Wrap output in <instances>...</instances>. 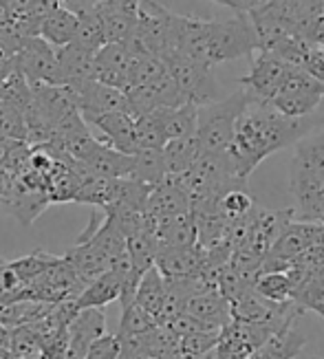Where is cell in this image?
<instances>
[{
  "instance_id": "cell-10",
  "label": "cell",
  "mask_w": 324,
  "mask_h": 359,
  "mask_svg": "<svg viewBox=\"0 0 324 359\" xmlns=\"http://www.w3.org/2000/svg\"><path fill=\"white\" fill-rule=\"evenodd\" d=\"M296 218V210H262L254 208L252 210V229H250V238H247V247H252L254 252L267 256L269 249L276 245V241L281 238V233L285 227Z\"/></svg>"
},
{
  "instance_id": "cell-6",
  "label": "cell",
  "mask_w": 324,
  "mask_h": 359,
  "mask_svg": "<svg viewBox=\"0 0 324 359\" xmlns=\"http://www.w3.org/2000/svg\"><path fill=\"white\" fill-rule=\"evenodd\" d=\"M289 67L291 65H287L281 55L271 51H256L250 73L241 77V86L252 102L267 104L281 88Z\"/></svg>"
},
{
  "instance_id": "cell-26",
  "label": "cell",
  "mask_w": 324,
  "mask_h": 359,
  "mask_svg": "<svg viewBox=\"0 0 324 359\" xmlns=\"http://www.w3.org/2000/svg\"><path fill=\"white\" fill-rule=\"evenodd\" d=\"M159 326L157 318L144 306H139L135 300L126 306H121V318H119V329H117V337L119 339H128V337H142L148 335L150 331H154Z\"/></svg>"
},
{
  "instance_id": "cell-15",
  "label": "cell",
  "mask_w": 324,
  "mask_h": 359,
  "mask_svg": "<svg viewBox=\"0 0 324 359\" xmlns=\"http://www.w3.org/2000/svg\"><path fill=\"white\" fill-rule=\"evenodd\" d=\"M93 67H95V53L84 49L77 42L58 49V71L62 86L77 88L93 80Z\"/></svg>"
},
{
  "instance_id": "cell-18",
  "label": "cell",
  "mask_w": 324,
  "mask_h": 359,
  "mask_svg": "<svg viewBox=\"0 0 324 359\" xmlns=\"http://www.w3.org/2000/svg\"><path fill=\"white\" fill-rule=\"evenodd\" d=\"M84 165L90 170L93 175H100V177H108V179H130L135 159H133V154L119 152L113 146L100 142V146L93 150V154L84 161Z\"/></svg>"
},
{
  "instance_id": "cell-19",
  "label": "cell",
  "mask_w": 324,
  "mask_h": 359,
  "mask_svg": "<svg viewBox=\"0 0 324 359\" xmlns=\"http://www.w3.org/2000/svg\"><path fill=\"white\" fill-rule=\"evenodd\" d=\"M159 117L166 139H181V137H194L198 130V106L196 104H183L177 108H159L154 111Z\"/></svg>"
},
{
  "instance_id": "cell-3",
  "label": "cell",
  "mask_w": 324,
  "mask_h": 359,
  "mask_svg": "<svg viewBox=\"0 0 324 359\" xmlns=\"http://www.w3.org/2000/svg\"><path fill=\"white\" fill-rule=\"evenodd\" d=\"M250 95L245 90L234 93L223 102L198 106V130L196 139L201 152H227L234 142L236 123L243 111L250 106Z\"/></svg>"
},
{
  "instance_id": "cell-33",
  "label": "cell",
  "mask_w": 324,
  "mask_h": 359,
  "mask_svg": "<svg viewBox=\"0 0 324 359\" xmlns=\"http://www.w3.org/2000/svg\"><path fill=\"white\" fill-rule=\"evenodd\" d=\"M0 135L13 139V142H27L25 111L3 100H0Z\"/></svg>"
},
{
  "instance_id": "cell-5",
  "label": "cell",
  "mask_w": 324,
  "mask_h": 359,
  "mask_svg": "<svg viewBox=\"0 0 324 359\" xmlns=\"http://www.w3.org/2000/svg\"><path fill=\"white\" fill-rule=\"evenodd\" d=\"M168 73L173 75V80L177 82L179 90L183 93V97L188 104L205 106L216 102V77L212 73V67L203 65L194 57H188L179 51L168 53L163 57Z\"/></svg>"
},
{
  "instance_id": "cell-40",
  "label": "cell",
  "mask_w": 324,
  "mask_h": 359,
  "mask_svg": "<svg viewBox=\"0 0 324 359\" xmlns=\"http://www.w3.org/2000/svg\"><path fill=\"white\" fill-rule=\"evenodd\" d=\"M159 359H188V357H185V355L179 351V346H175V348H170L168 353H163Z\"/></svg>"
},
{
  "instance_id": "cell-39",
  "label": "cell",
  "mask_w": 324,
  "mask_h": 359,
  "mask_svg": "<svg viewBox=\"0 0 324 359\" xmlns=\"http://www.w3.org/2000/svg\"><path fill=\"white\" fill-rule=\"evenodd\" d=\"M9 344H11V329L0 322V351H9Z\"/></svg>"
},
{
  "instance_id": "cell-38",
  "label": "cell",
  "mask_w": 324,
  "mask_h": 359,
  "mask_svg": "<svg viewBox=\"0 0 324 359\" xmlns=\"http://www.w3.org/2000/svg\"><path fill=\"white\" fill-rule=\"evenodd\" d=\"M260 5V0H229V9H234V11H245V13H250L254 7Z\"/></svg>"
},
{
  "instance_id": "cell-24",
  "label": "cell",
  "mask_w": 324,
  "mask_h": 359,
  "mask_svg": "<svg viewBox=\"0 0 324 359\" xmlns=\"http://www.w3.org/2000/svg\"><path fill=\"white\" fill-rule=\"evenodd\" d=\"M166 295H168L166 278L157 269V264H154L152 269H148L144 273L142 283H139L137 293H135V302L139 306H144L154 318H159V313L163 311V304H166Z\"/></svg>"
},
{
  "instance_id": "cell-35",
  "label": "cell",
  "mask_w": 324,
  "mask_h": 359,
  "mask_svg": "<svg viewBox=\"0 0 324 359\" xmlns=\"http://www.w3.org/2000/svg\"><path fill=\"white\" fill-rule=\"evenodd\" d=\"M121 351V341L117 335H102L90 344L86 359H117Z\"/></svg>"
},
{
  "instance_id": "cell-20",
  "label": "cell",
  "mask_w": 324,
  "mask_h": 359,
  "mask_svg": "<svg viewBox=\"0 0 324 359\" xmlns=\"http://www.w3.org/2000/svg\"><path fill=\"white\" fill-rule=\"evenodd\" d=\"M77 22H80V13H75L67 7H58L51 15H46L40 25V38H44L55 49L67 46L77 36Z\"/></svg>"
},
{
  "instance_id": "cell-29",
  "label": "cell",
  "mask_w": 324,
  "mask_h": 359,
  "mask_svg": "<svg viewBox=\"0 0 324 359\" xmlns=\"http://www.w3.org/2000/svg\"><path fill=\"white\" fill-rule=\"evenodd\" d=\"M58 260H60L58 256L44 254V252H34V254H29V256L11 260V267L15 269V273L20 276L25 287H29L31 283H36L38 278H42L46 271H49Z\"/></svg>"
},
{
  "instance_id": "cell-8",
  "label": "cell",
  "mask_w": 324,
  "mask_h": 359,
  "mask_svg": "<svg viewBox=\"0 0 324 359\" xmlns=\"http://www.w3.org/2000/svg\"><path fill=\"white\" fill-rule=\"evenodd\" d=\"M93 80L119 90L130 88V53L123 42H108L95 53Z\"/></svg>"
},
{
  "instance_id": "cell-14",
  "label": "cell",
  "mask_w": 324,
  "mask_h": 359,
  "mask_svg": "<svg viewBox=\"0 0 324 359\" xmlns=\"http://www.w3.org/2000/svg\"><path fill=\"white\" fill-rule=\"evenodd\" d=\"M95 9L104 25L106 42H126L133 36L139 0H102Z\"/></svg>"
},
{
  "instance_id": "cell-11",
  "label": "cell",
  "mask_w": 324,
  "mask_h": 359,
  "mask_svg": "<svg viewBox=\"0 0 324 359\" xmlns=\"http://www.w3.org/2000/svg\"><path fill=\"white\" fill-rule=\"evenodd\" d=\"M157 269L163 278H203L205 280V249L194 247H161L157 254Z\"/></svg>"
},
{
  "instance_id": "cell-37",
  "label": "cell",
  "mask_w": 324,
  "mask_h": 359,
  "mask_svg": "<svg viewBox=\"0 0 324 359\" xmlns=\"http://www.w3.org/2000/svg\"><path fill=\"white\" fill-rule=\"evenodd\" d=\"M62 7H67L75 13H82V11H88V9H95L102 0H60Z\"/></svg>"
},
{
  "instance_id": "cell-2",
  "label": "cell",
  "mask_w": 324,
  "mask_h": 359,
  "mask_svg": "<svg viewBox=\"0 0 324 359\" xmlns=\"http://www.w3.org/2000/svg\"><path fill=\"white\" fill-rule=\"evenodd\" d=\"M175 51L194 57L214 69L216 65H223V62L256 53L258 40L250 13L245 11H236L234 18L221 22L198 20L192 18V15H177L173 51L170 53Z\"/></svg>"
},
{
  "instance_id": "cell-30",
  "label": "cell",
  "mask_w": 324,
  "mask_h": 359,
  "mask_svg": "<svg viewBox=\"0 0 324 359\" xmlns=\"http://www.w3.org/2000/svg\"><path fill=\"white\" fill-rule=\"evenodd\" d=\"M296 304L304 311H313L324 320V267L304 280V285L296 293Z\"/></svg>"
},
{
  "instance_id": "cell-44",
  "label": "cell",
  "mask_w": 324,
  "mask_h": 359,
  "mask_svg": "<svg viewBox=\"0 0 324 359\" xmlns=\"http://www.w3.org/2000/svg\"><path fill=\"white\" fill-rule=\"evenodd\" d=\"M322 223H324V221H322Z\"/></svg>"
},
{
  "instance_id": "cell-22",
  "label": "cell",
  "mask_w": 324,
  "mask_h": 359,
  "mask_svg": "<svg viewBox=\"0 0 324 359\" xmlns=\"http://www.w3.org/2000/svg\"><path fill=\"white\" fill-rule=\"evenodd\" d=\"M198 157H201V146H198L196 135L194 137L170 139V142L163 146V159H166L168 177L185 175L196 163Z\"/></svg>"
},
{
  "instance_id": "cell-9",
  "label": "cell",
  "mask_w": 324,
  "mask_h": 359,
  "mask_svg": "<svg viewBox=\"0 0 324 359\" xmlns=\"http://www.w3.org/2000/svg\"><path fill=\"white\" fill-rule=\"evenodd\" d=\"M192 210L190 194L185 192L179 177H168L159 185L152 187L148 205H146V218L148 221H163L179 214H185Z\"/></svg>"
},
{
  "instance_id": "cell-27",
  "label": "cell",
  "mask_w": 324,
  "mask_h": 359,
  "mask_svg": "<svg viewBox=\"0 0 324 359\" xmlns=\"http://www.w3.org/2000/svg\"><path fill=\"white\" fill-rule=\"evenodd\" d=\"M80 46L84 49L97 53L106 42V34H104V25H102V18L97 9H88V11H82L80 13V22H77V36L75 40Z\"/></svg>"
},
{
  "instance_id": "cell-17",
  "label": "cell",
  "mask_w": 324,
  "mask_h": 359,
  "mask_svg": "<svg viewBox=\"0 0 324 359\" xmlns=\"http://www.w3.org/2000/svg\"><path fill=\"white\" fill-rule=\"evenodd\" d=\"M123 287H126V276L117 269H108L77 295V309H106L111 302L121 300Z\"/></svg>"
},
{
  "instance_id": "cell-16",
  "label": "cell",
  "mask_w": 324,
  "mask_h": 359,
  "mask_svg": "<svg viewBox=\"0 0 324 359\" xmlns=\"http://www.w3.org/2000/svg\"><path fill=\"white\" fill-rule=\"evenodd\" d=\"M185 313L214 326V329H225L227 324L234 322V318H231V302L216 287L201 291L194 298H190L188 304H185Z\"/></svg>"
},
{
  "instance_id": "cell-21",
  "label": "cell",
  "mask_w": 324,
  "mask_h": 359,
  "mask_svg": "<svg viewBox=\"0 0 324 359\" xmlns=\"http://www.w3.org/2000/svg\"><path fill=\"white\" fill-rule=\"evenodd\" d=\"M306 344L304 335L296 329V324L285 326L283 331L274 333L265 346H260L252 359H296Z\"/></svg>"
},
{
  "instance_id": "cell-32",
  "label": "cell",
  "mask_w": 324,
  "mask_h": 359,
  "mask_svg": "<svg viewBox=\"0 0 324 359\" xmlns=\"http://www.w3.org/2000/svg\"><path fill=\"white\" fill-rule=\"evenodd\" d=\"M221 331H196L179 337V351L188 359H201L208 353H212L219 344Z\"/></svg>"
},
{
  "instance_id": "cell-42",
  "label": "cell",
  "mask_w": 324,
  "mask_h": 359,
  "mask_svg": "<svg viewBox=\"0 0 324 359\" xmlns=\"http://www.w3.org/2000/svg\"><path fill=\"white\" fill-rule=\"evenodd\" d=\"M214 3H219V5H225V7H229V0H214Z\"/></svg>"
},
{
  "instance_id": "cell-31",
  "label": "cell",
  "mask_w": 324,
  "mask_h": 359,
  "mask_svg": "<svg viewBox=\"0 0 324 359\" xmlns=\"http://www.w3.org/2000/svg\"><path fill=\"white\" fill-rule=\"evenodd\" d=\"M135 130H137V144H139V150L144 148H163L168 144L166 139V133L161 128V121L154 113H148V115H142L137 117L135 121Z\"/></svg>"
},
{
  "instance_id": "cell-36",
  "label": "cell",
  "mask_w": 324,
  "mask_h": 359,
  "mask_svg": "<svg viewBox=\"0 0 324 359\" xmlns=\"http://www.w3.org/2000/svg\"><path fill=\"white\" fill-rule=\"evenodd\" d=\"M302 69L306 73H311L316 80H320L324 84V49L316 44H309V49L304 53V62H302Z\"/></svg>"
},
{
  "instance_id": "cell-12",
  "label": "cell",
  "mask_w": 324,
  "mask_h": 359,
  "mask_svg": "<svg viewBox=\"0 0 324 359\" xmlns=\"http://www.w3.org/2000/svg\"><path fill=\"white\" fill-rule=\"evenodd\" d=\"M77 97H80L82 117L104 115V113H130L126 90L106 86L102 82L88 80L82 86H77Z\"/></svg>"
},
{
  "instance_id": "cell-1",
  "label": "cell",
  "mask_w": 324,
  "mask_h": 359,
  "mask_svg": "<svg viewBox=\"0 0 324 359\" xmlns=\"http://www.w3.org/2000/svg\"><path fill=\"white\" fill-rule=\"evenodd\" d=\"M313 126L316 121L309 117H287L269 104L250 102L238 117L234 142L227 150L238 179L247 181L269 154L302 142Z\"/></svg>"
},
{
  "instance_id": "cell-23",
  "label": "cell",
  "mask_w": 324,
  "mask_h": 359,
  "mask_svg": "<svg viewBox=\"0 0 324 359\" xmlns=\"http://www.w3.org/2000/svg\"><path fill=\"white\" fill-rule=\"evenodd\" d=\"M291 172L313 175L324 179V133L316 137H304L296 144V154L291 161Z\"/></svg>"
},
{
  "instance_id": "cell-13",
  "label": "cell",
  "mask_w": 324,
  "mask_h": 359,
  "mask_svg": "<svg viewBox=\"0 0 324 359\" xmlns=\"http://www.w3.org/2000/svg\"><path fill=\"white\" fill-rule=\"evenodd\" d=\"M90 126L100 130V139L104 144L113 146L119 152L135 154L139 152L137 144V130H135V117L130 113H104V115H93L86 117Z\"/></svg>"
},
{
  "instance_id": "cell-7",
  "label": "cell",
  "mask_w": 324,
  "mask_h": 359,
  "mask_svg": "<svg viewBox=\"0 0 324 359\" xmlns=\"http://www.w3.org/2000/svg\"><path fill=\"white\" fill-rule=\"evenodd\" d=\"M15 67L27 77L31 86L60 84L58 49L40 36L25 40L18 57H15Z\"/></svg>"
},
{
  "instance_id": "cell-25",
  "label": "cell",
  "mask_w": 324,
  "mask_h": 359,
  "mask_svg": "<svg viewBox=\"0 0 324 359\" xmlns=\"http://www.w3.org/2000/svg\"><path fill=\"white\" fill-rule=\"evenodd\" d=\"M135 165L130 179H137L146 185H159L163 179H168L166 159H163V148H144L133 154Z\"/></svg>"
},
{
  "instance_id": "cell-28",
  "label": "cell",
  "mask_w": 324,
  "mask_h": 359,
  "mask_svg": "<svg viewBox=\"0 0 324 359\" xmlns=\"http://www.w3.org/2000/svg\"><path fill=\"white\" fill-rule=\"evenodd\" d=\"M254 289L265 295L267 300L278 302V304H287V302H296L293 300V283L287 271H276V273H260Z\"/></svg>"
},
{
  "instance_id": "cell-4",
  "label": "cell",
  "mask_w": 324,
  "mask_h": 359,
  "mask_svg": "<svg viewBox=\"0 0 324 359\" xmlns=\"http://www.w3.org/2000/svg\"><path fill=\"white\" fill-rule=\"evenodd\" d=\"M324 84L311 73L300 67H289L285 80L276 95L267 102L278 113L287 117H311V113L322 104Z\"/></svg>"
},
{
  "instance_id": "cell-43",
  "label": "cell",
  "mask_w": 324,
  "mask_h": 359,
  "mask_svg": "<svg viewBox=\"0 0 324 359\" xmlns=\"http://www.w3.org/2000/svg\"><path fill=\"white\" fill-rule=\"evenodd\" d=\"M311 359H320V357H311Z\"/></svg>"
},
{
  "instance_id": "cell-34",
  "label": "cell",
  "mask_w": 324,
  "mask_h": 359,
  "mask_svg": "<svg viewBox=\"0 0 324 359\" xmlns=\"http://www.w3.org/2000/svg\"><path fill=\"white\" fill-rule=\"evenodd\" d=\"M254 208H256L254 198L247 194L243 187H236V190L227 192L221 198V212L225 214L227 221H236V218H243V216L250 214Z\"/></svg>"
},
{
  "instance_id": "cell-41",
  "label": "cell",
  "mask_w": 324,
  "mask_h": 359,
  "mask_svg": "<svg viewBox=\"0 0 324 359\" xmlns=\"http://www.w3.org/2000/svg\"><path fill=\"white\" fill-rule=\"evenodd\" d=\"M0 359H11V353L9 351H0Z\"/></svg>"
}]
</instances>
